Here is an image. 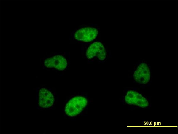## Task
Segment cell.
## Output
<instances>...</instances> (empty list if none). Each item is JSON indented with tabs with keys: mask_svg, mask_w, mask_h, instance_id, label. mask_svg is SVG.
Instances as JSON below:
<instances>
[{
	"mask_svg": "<svg viewBox=\"0 0 178 134\" xmlns=\"http://www.w3.org/2000/svg\"><path fill=\"white\" fill-rule=\"evenodd\" d=\"M151 77V69L149 65L144 61L139 62L133 70L134 81L140 85L145 86L149 84Z\"/></svg>",
	"mask_w": 178,
	"mask_h": 134,
	"instance_id": "6da1fadb",
	"label": "cell"
},
{
	"mask_svg": "<svg viewBox=\"0 0 178 134\" xmlns=\"http://www.w3.org/2000/svg\"><path fill=\"white\" fill-rule=\"evenodd\" d=\"M87 99L84 97L77 96L70 99L66 104L65 109L66 114L74 117L80 114L86 106Z\"/></svg>",
	"mask_w": 178,
	"mask_h": 134,
	"instance_id": "7a4b0ae2",
	"label": "cell"
},
{
	"mask_svg": "<svg viewBox=\"0 0 178 134\" xmlns=\"http://www.w3.org/2000/svg\"><path fill=\"white\" fill-rule=\"evenodd\" d=\"M86 55L89 59H96L100 60H104L106 53L105 47L100 42L93 43L88 48Z\"/></svg>",
	"mask_w": 178,
	"mask_h": 134,
	"instance_id": "3957f363",
	"label": "cell"
},
{
	"mask_svg": "<svg viewBox=\"0 0 178 134\" xmlns=\"http://www.w3.org/2000/svg\"><path fill=\"white\" fill-rule=\"evenodd\" d=\"M98 34V31L96 28L87 27L77 30L75 33L74 37L77 40L88 42L95 39Z\"/></svg>",
	"mask_w": 178,
	"mask_h": 134,
	"instance_id": "277c9868",
	"label": "cell"
},
{
	"mask_svg": "<svg viewBox=\"0 0 178 134\" xmlns=\"http://www.w3.org/2000/svg\"><path fill=\"white\" fill-rule=\"evenodd\" d=\"M44 64L47 68H54L59 70H63L67 67V61L63 56L56 55L46 59Z\"/></svg>",
	"mask_w": 178,
	"mask_h": 134,
	"instance_id": "5b68a950",
	"label": "cell"
},
{
	"mask_svg": "<svg viewBox=\"0 0 178 134\" xmlns=\"http://www.w3.org/2000/svg\"><path fill=\"white\" fill-rule=\"evenodd\" d=\"M54 101V97L50 91L44 88L40 90L38 94V104L41 107L49 108L53 105Z\"/></svg>",
	"mask_w": 178,
	"mask_h": 134,
	"instance_id": "8992f818",
	"label": "cell"
}]
</instances>
